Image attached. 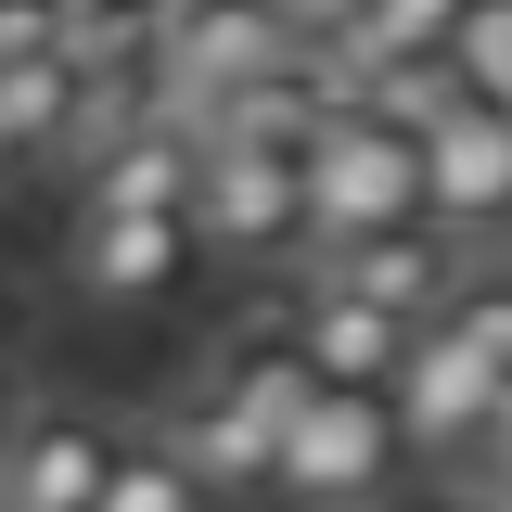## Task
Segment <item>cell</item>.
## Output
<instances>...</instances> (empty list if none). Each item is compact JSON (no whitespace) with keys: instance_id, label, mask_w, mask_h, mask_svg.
Here are the masks:
<instances>
[{"instance_id":"obj_5","label":"cell","mask_w":512,"mask_h":512,"mask_svg":"<svg viewBox=\"0 0 512 512\" xmlns=\"http://www.w3.org/2000/svg\"><path fill=\"white\" fill-rule=\"evenodd\" d=\"M64 295L77 308H167L192 269H205V244H192V218H64Z\"/></svg>"},{"instance_id":"obj_20","label":"cell","mask_w":512,"mask_h":512,"mask_svg":"<svg viewBox=\"0 0 512 512\" xmlns=\"http://www.w3.org/2000/svg\"><path fill=\"white\" fill-rule=\"evenodd\" d=\"M26 410H39V384H26V372H13V359H0V448L26 436Z\"/></svg>"},{"instance_id":"obj_23","label":"cell","mask_w":512,"mask_h":512,"mask_svg":"<svg viewBox=\"0 0 512 512\" xmlns=\"http://www.w3.org/2000/svg\"><path fill=\"white\" fill-rule=\"evenodd\" d=\"M0 180H13V141H0Z\"/></svg>"},{"instance_id":"obj_14","label":"cell","mask_w":512,"mask_h":512,"mask_svg":"<svg viewBox=\"0 0 512 512\" xmlns=\"http://www.w3.org/2000/svg\"><path fill=\"white\" fill-rule=\"evenodd\" d=\"M448 64H461V90H474V103H500V116H512V0H474V13H461V39H448Z\"/></svg>"},{"instance_id":"obj_4","label":"cell","mask_w":512,"mask_h":512,"mask_svg":"<svg viewBox=\"0 0 512 512\" xmlns=\"http://www.w3.org/2000/svg\"><path fill=\"white\" fill-rule=\"evenodd\" d=\"M192 244L218 256V269H308V180L282 154H205Z\"/></svg>"},{"instance_id":"obj_22","label":"cell","mask_w":512,"mask_h":512,"mask_svg":"<svg viewBox=\"0 0 512 512\" xmlns=\"http://www.w3.org/2000/svg\"><path fill=\"white\" fill-rule=\"evenodd\" d=\"M487 512H512V487H487Z\"/></svg>"},{"instance_id":"obj_3","label":"cell","mask_w":512,"mask_h":512,"mask_svg":"<svg viewBox=\"0 0 512 512\" xmlns=\"http://www.w3.org/2000/svg\"><path fill=\"white\" fill-rule=\"evenodd\" d=\"M423 231H448L461 256H512V116L461 103L423 128Z\"/></svg>"},{"instance_id":"obj_24","label":"cell","mask_w":512,"mask_h":512,"mask_svg":"<svg viewBox=\"0 0 512 512\" xmlns=\"http://www.w3.org/2000/svg\"><path fill=\"white\" fill-rule=\"evenodd\" d=\"M384 512H423V500H384Z\"/></svg>"},{"instance_id":"obj_15","label":"cell","mask_w":512,"mask_h":512,"mask_svg":"<svg viewBox=\"0 0 512 512\" xmlns=\"http://www.w3.org/2000/svg\"><path fill=\"white\" fill-rule=\"evenodd\" d=\"M448 320L512 372V256H474V282H461V308H448Z\"/></svg>"},{"instance_id":"obj_17","label":"cell","mask_w":512,"mask_h":512,"mask_svg":"<svg viewBox=\"0 0 512 512\" xmlns=\"http://www.w3.org/2000/svg\"><path fill=\"white\" fill-rule=\"evenodd\" d=\"M39 52H64V13L52 0H0V64H39Z\"/></svg>"},{"instance_id":"obj_10","label":"cell","mask_w":512,"mask_h":512,"mask_svg":"<svg viewBox=\"0 0 512 512\" xmlns=\"http://www.w3.org/2000/svg\"><path fill=\"white\" fill-rule=\"evenodd\" d=\"M410 346H423V320H397V308H359V295H333V282H308V269H295V359H308L320 384L397 397Z\"/></svg>"},{"instance_id":"obj_21","label":"cell","mask_w":512,"mask_h":512,"mask_svg":"<svg viewBox=\"0 0 512 512\" xmlns=\"http://www.w3.org/2000/svg\"><path fill=\"white\" fill-rule=\"evenodd\" d=\"M13 346H26V295L0 282V359H13Z\"/></svg>"},{"instance_id":"obj_1","label":"cell","mask_w":512,"mask_h":512,"mask_svg":"<svg viewBox=\"0 0 512 512\" xmlns=\"http://www.w3.org/2000/svg\"><path fill=\"white\" fill-rule=\"evenodd\" d=\"M295 180H308V256L320 244H372V231H423V141L359 116V103L320 116V141L295 154Z\"/></svg>"},{"instance_id":"obj_18","label":"cell","mask_w":512,"mask_h":512,"mask_svg":"<svg viewBox=\"0 0 512 512\" xmlns=\"http://www.w3.org/2000/svg\"><path fill=\"white\" fill-rule=\"evenodd\" d=\"M52 13H64V39H77V26H154L167 0H52Z\"/></svg>"},{"instance_id":"obj_16","label":"cell","mask_w":512,"mask_h":512,"mask_svg":"<svg viewBox=\"0 0 512 512\" xmlns=\"http://www.w3.org/2000/svg\"><path fill=\"white\" fill-rule=\"evenodd\" d=\"M461 474H474V487H512V372H500V397H487L474 448H461Z\"/></svg>"},{"instance_id":"obj_2","label":"cell","mask_w":512,"mask_h":512,"mask_svg":"<svg viewBox=\"0 0 512 512\" xmlns=\"http://www.w3.org/2000/svg\"><path fill=\"white\" fill-rule=\"evenodd\" d=\"M397 461H410V423H397V397L320 384V397H308V423L282 436V474H269V500H295V512H384V500H397Z\"/></svg>"},{"instance_id":"obj_11","label":"cell","mask_w":512,"mask_h":512,"mask_svg":"<svg viewBox=\"0 0 512 512\" xmlns=\"http://www.w3.org/2000/svg\"><path fill=\"white\" fill-rule=\"evenodd\" d=\"M461 13H474V0H359V13L333 26V77L359 90L384 64H436L448 39H461Z\"/></svg>"},{"instance_id":"obj_7","label":"cell","mask_w":512,"mask_h":512,"mask_svg":"<svg viewBox=\"0 0 512 512\" xmlns=\"http://www.w3.org/2000/svg\"><path fill=\"white\" fill-rule=\"evenodd\" d=\"M308 282L359 295V308H397V320H448L461 282H474V256L448 244V231H372V244H320Z\"/></svg>"},{"instance_id":"obj_13","label":"cell","mask_w":512,"mask_h":512,"mask_svg":"<svg viewBox=\"0 0 512 512\" xmlns=\"http://www.w3.org/2000/svg\"><path fill=\"white\" fill-rule=\"evenodd\" d=\"M346 103H359V116H384V128H410V141H423V128H436V116H461L474 90H461V64L436 52V64H384V77H359Z\"/></svg>"},{"instance_id":"obj_8","label":"cell","mask_w":512,"mask_h":512,"mask_svg":"<svg viewBox=\"0 0 512 512\" xmlns=\"http://www.w3.org/2000/svg\"><path fill=\"white\" fill-rule=\"evenodd\" d=\"M487 397H500V359H487L461 320H423V346H410V372H397L410 461H461V448H474V423H487Z\"/></svg>"},{"instance_id":"obj_12","label":"cell","mask_w":512,"mask_h":512,"mask_svg":"<svg viewBox=\"0 0 512 512\" xmlns=\"http://www.w3.org/2000/svg\"><path fill=\"white\" fill-rule=\"evenodd\" d=\"M90 512H218V500L192 487V461H180V448L141 423V436L116 448V474H103V500H90Z\"/></svg>"},{"instance_id":"obj_6","label":"cell","mask_w":512,"mask_h":512,"mask_svg":"<svg viewBox=\"0 0 512 512\" xmlns=\"http://www.w3.org/2000/svg\"><path fill=\"white\" fill-rule=\"evenodd\" d=\"M116 423L103 410H64V397H39L26 410V436L0 448V512H90L103 500V474H116Z\"/></svg>"},{"instance_id":"obj_19","label":"cell","mask_w":512,"mask_h":512,"mask_svg":"<svg viewBox=\"0 0 512 512\" xmlns=\"http://www.w3.org/2000/svg\"><path fill=\"white\" fill-rule=\"evenodd\" d=\"M269 13H282V26H295V39H320V52H333V26H346V13H359V0H269Z\"/></svg>"},{"instance_id":"obj_9","label":"cell","mask_w":512,"mask_h":512,"mask_svg":"<svg viewBox=\"0 0 512 512\" xmlns=\"http://www.w3.org/2000/svg\"><path fill=\"white\" fill-rule=\"evenodd\" d=\"M346 103V77H333V52H295V64H269V77H244V90H218L205 103V154H308L320 116Z\"/></svg>"}]
</instances>
